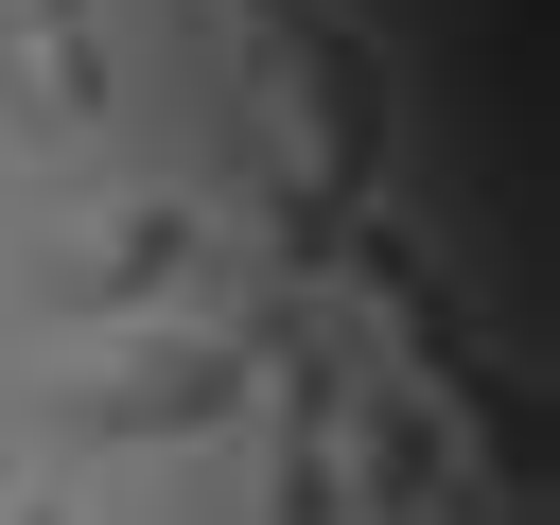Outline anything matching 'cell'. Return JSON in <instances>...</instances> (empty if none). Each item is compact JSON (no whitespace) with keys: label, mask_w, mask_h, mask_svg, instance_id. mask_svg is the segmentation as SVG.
I'll return each mask as SVG.
<instances>
[{"label":"cell","mask_w":560,"mask_h":525,"mask_svg":"<svg viewBox=\"0 0 560 525\" xmlns=\"http://www.w3.org/2000/svg\"><path fill=\"white\" fill-rule=\"evenodd\" d=\"M262 385H280V368H262V332H228V315H122V332H88V350H70L52 420H70L88 455H175V438H228Z\"/></svg>","instance_id":"cell-1"},{"label":"cell","mask_w":560,"mask_h":525,"mask_svg":"<svg viewBox=\"0 0 560 525\" xmlns=\"http://www.w3.org/2000/svg\"><path fill=\"white\" fill-rule=\"evenodd\" d=\"M175 280H192V210L122 192V210H105V228H88L70 262H52V315H70V332H122V315H158Z\"/></svg>","instance_id":"cell-2"},{"label":"cell","mask_w":560,"mask_h":525,"mask_svg":"<svg viewBox=\"0 0 560 525\" xmlns=\"http://www.w3.org/2000/svg\"><path fill=\"white\" fill-rule=\"evenodd\" d=\"M368 490H385L402 525L455 490V402H438V368H368Z\"/></svg>","instance_id":"cell-3"},{"label":"cell","mask_w":560,"mask_h":525,"mask_svg":"<svg viewBox=\"0 0 560 525\" xmlns=\"http://www.w3.org/2000/svg\"><path fill=\"white\" fill-rule=\"evenodd\" d=\"M18 122H105V35L88 18H35L18 35Z\"/></svg>","instance_id":"cell-4"},{"label":"cell","mask_w":560,"mask_h":525,"mask_svg":"<svg viewBox=\"0 0 560 525\" xmlns=\"http://www.w3.org/2000/svg\"><path fill=\"white\" fill-rule=\"evenodd\" d=\"M262 508H280V525H332V508H350V455H332V402H315V385L280 402V490H262Z\"/></svg>","instance_id":"cell-5"},{"label":"cell","mask_w":560,"mask_h":525,"mask_svg":"<svg viewBox=\"0 0 560 525\" xmlns=\"http://www.w3.org/2000/svg\"><path fill=\"white\" fill-rule=\"evenodd\" d=\"M228 18H245V35H298V18H315V0H228Z\"/></svg>","instance_id":"cell-6"},{"label":"cell","mask_w":560,"mask_h":525,"mask_svg":"<svg viewBox=\"0 0 560 525\" xmlns=\"http://www.w3.org/2000/svg\"><path fill=\"white\" fill-rule=\"evenodd\" d=\"M0 525H70V490H18V508H0Z\"/></svg>","instance_id":"cell-7"},{"label":"cell","mask_w":560,"mask_h":525,"mask_svg":"<svg viewBox=\"0 0 560 525\" xmlns=\"http://www.w3.org/2000/svg\"><path fill=\"white\" fill-rule=\"evenodd\" d=\"M18 18H88V0H18Z\"/></svg>","instance_id":"cell-8"}]
</instances>
